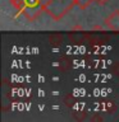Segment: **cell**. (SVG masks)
<instances>
[{"label":"cell","instance_id":"4","mask_svg":"<svg viewBox=\"0 0 119 122\" xmlns=\"http://www.w3.org/2000/svg\"><path fill=\"white\" fill-rule=\"evenodd\" d=\"M92 1H96V0H76L77 5H78L79 8H82V9H84L86 6H88Z\"/></svg>","mask_w":119,"mask_h":122},{"label":"cell","instance_id":"1","mask_svg":"<svg viewBox=\"0 0 119 122\" xmlns=\"http://www.w3.org/2000/svg\"><path fill=\"white\" fill-rule=\"evenodd\" d=\"M46 3L48 0H10L12 5L30 22H33L42 11H45Z\"/></svg>","mask_w":119,"mask_h":122},{"label":"cell","instance_id":"2","mask_svg":"<svg viewBox=\"0 0 119 122\" xmlns=\"http://www.w3.org/2000/svg\"><path fill=\"white\" fill-rule=\"evenodd\" d=\"M77 5L76 0H48L45 11L54 20H60L72 8Z\"/></svg>","mask_w":119,"mask_h":122},{"label":"cell","instance_id":"3","mask_svg":"<svg viewBox=\"0 0 119 122\" xmlns=\"http://www.w3.org/2000/svg\"><path fill=\"white\" fill-rule=\"evenodd\" d=\"M104 24L113 32H119V9L114 10L113 13L107 15L104 20Z\"/></svg>","mask_w":119,"mask_h":122}]
</instances>
